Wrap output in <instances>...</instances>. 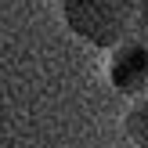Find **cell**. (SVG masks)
Masks as SVG:
<instances>
[{"label":"cell","mask_w":148,"mask_h":148,"mask_svg":"<svg viewBox=\"0 0 148 148\" xmlns=\"http://www.w3.org/2000/svg\"><path fill=\"white\" fill-rule=\"evenodd\" d=\"M108 83L119 94H130V98H145L148 87V40L141 36H130V40L116 43L108 51Z\"/></svg>","instance_id":"obj_1"},{"label":"cell","mask_w":148,"mask_h":148,"mask_svg":"<svg viewBox=\"0 0 148 148\" xmlns=\"http://www.w3.org/2000/svg\"><path fill=\"white\" fill-rule=\"evenodd\" d=\"M123 127H127V137L134 141V148H148V98H134Z\"/></svg>","instance_id":"obj_2"}]
</instances>
